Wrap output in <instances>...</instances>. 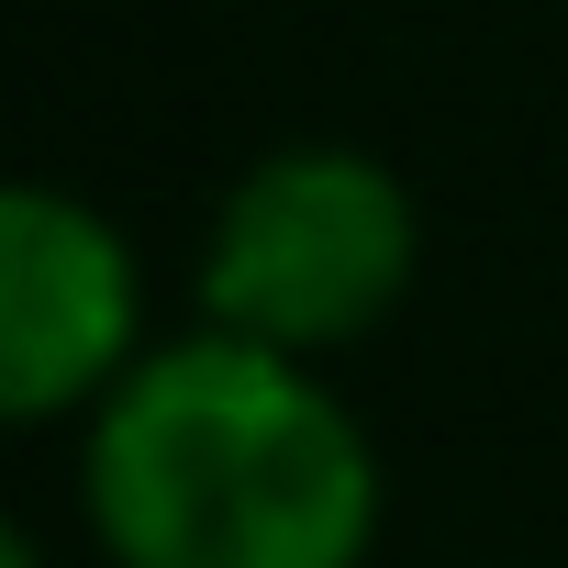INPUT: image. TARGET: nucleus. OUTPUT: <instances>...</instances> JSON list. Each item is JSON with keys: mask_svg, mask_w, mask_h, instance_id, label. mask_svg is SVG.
<instances>
[{"mask_svg": "<svg viewBox=\"0 0 568 568\" xmlns=\"http://www.w3.org/2000/svg\"><path fill=\"white\" fill-rule=\"evenodd\" d=\"M0 568H45V557H34V535H23L12 513H0Z\"/></svg>", "mask_w": 568, "mask_h": 568, "instance_id": "20e7f679", "label": "nucleus"}, {"mask_svg": "<svg viewBox=\"0 0 568 568\" xmlns=\"http://www.w3.org/2000/svg\"><path fill=\"white\" fill-rule=\"evenodd\" d=\"M413 267L424 212L368 145H278L223 190L201 234V324L278 357H324L402 313Z\"/></svg>", "mask_w": 568, "mask_h": 568, "instance_id": "f03ea898", "label": "nucleus"}, {"mask_svg": "<svg viewBox=\"0 0 568 568\" xmlns=\"http://www.w3.org/2000/svg\"><path fill=\"white\" fill-rule=\"evenodd\" d=\"M79 513L112 568H368L379 446L313 357L201 324L90 413Z\"/></svg>", "mask_w": 568, "mask_h": 568, "instance_id": "f257e3e1", "label": "nucleus"}, {"mask_svg": "<svg viewBox=\"0 0 568 568\" xmlns=\"http://www.w3.org/2000/svg\"><path fill=\"white\" fill-rule=\"evenodd\" d=\"M145 357V278L112 212L45 179H0V424L101 413Z\"/></svg>", "mask_w": 568, "mask_h": 568, "instance_id": "7ed1b4c3", "label": "nucleus"}]
</instances>
